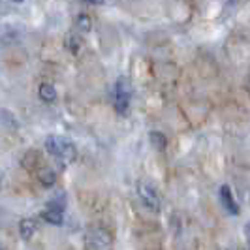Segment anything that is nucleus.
Listing matches in <instances>:
<instances>
[{"label":"nucleus","mask_w":250,"mask_h":250,"mask_svg":"<svg viewBox=\"0 0 250 250\" xmlns=\"http://www.w3.org/2000/svg\"><path fill=\"white\" fill-rule=\"evenodd\" d=\"M45 149L55 160H59L61 164L68 166L75 160L77 156V149L70 139L62 138V136H49L45 139Z\"/></svg>","instance_id":"f257e3e1"},{"label":"nucleus","mask_w":250,"mask_h":250,"mask_svg":"<svg viewBox=\"0 0 250 250\" xmlns=\"http://www.w3.org/2000/svg\"><path fill=\"white\" fill-rule=\"evenodd\" d=\"M113 96H115V109L119 115H126L130 109V102H132V83L130 79L121 75L115 83V90H113Z\"/></svg>","instance_id":"f03ea898"},{"label":"nucleus","mask_w":250,"mask_h":250,"mask_svg":"<svg viewBox=\"0 0 250 250\" xmlns=\"http://www.w3.org/2000/svg\"><path fill=\"white\" fill-rule=\"evenodd\" d=\"M111 243V233L102 226H92L85 233V247H87V250H109Z\"/></svg>","instance_id":"7ed1b4c3"},{"label":"nucleus","mask_w":250,"mask_h":250,"mask_svg":"<svg viewBox=\"0 0 250 250\" xmlns=\"http://www.w3.org/2000/svg\"><path fill=\"white\" fill-rule=\"evenodd\" d=\"M138 196L141 203L152 211V213H158L160 211V207H162V201H160V196H158V192H156V188L152 187L150 183L147 181H141L138 183Z\"/></svg>","instance_id":"20e7f679"},{"label":"nucleus","mask_w":250,"mask_h":250,"mask_svg":"<svg viewBox=\"0 0 250 250\" xmlns=\"http://www.w3.org/2000/svg\"><path fill=\"white\" fill-rule=\"evenodd\" d=\"M220 203H222V207H224L226 211L229 214H233V216H237L241 213V209H239V203L235 201L233 198V192H231V188L228 187V185H222L220 187Z\"/></svg>","instance_id":"39448f33"},{"label":"nucleus","mask_w":250,"mask_h":250,"mask_svg":"<svg viewBox=\"0 0 250 250\" xmlns=\"http://www.w3.org/2000/svg\"><path fill=\"white\" fill-rule=\"evenodd\" d=\"M42 218L45 222H49L53 226H61L64 222V211L62 207H49L47 211L42 213Z\"/></svg>","instance_id":"423d86ee"},{"label":"nucleus","mask_w":250,"mask_h":250,"mask_svg":"<svg viewBox=\"0 0 250 250\" xmlns=\"http://www.w3.org/2000/svg\"><path fill=\"white\" fill-rule=\"evenodd\" d=\"M38 181L45 188H49L57 183V173L51 169L49 166H42V167L38 169Z\"/></svg>","instance_id":"0eeeda50"},{"label":"nucleus","mask_w":250,"mask_h":250,"mask_svg":"<svg viewBox=\"0 0 250 250\" xmlns=\"http://www.w3.org/2000/svg\"><path fill=\"white\" fill-rule=\"evenodd\" d=\"M19 231H21V237L23 239H32L38 231V224L32 218H23L21 224H19Z\"/></svg>","instance_id":"6e6552de"},{"label":"nucleus","mask_w":250,"mask_h":250,"mask_svg":"<svg viewBox=\"0 0 250 250\" xmlns=\"http://www.w3.org/2000/svg\"><path fill=\"white\" fill-rule=\"evenodd\" d=\"M38 94H40V98L45 102V104L57 100V90H55V87L51 83H42L40 88H38Z\"/></svg>","instance_id":"1a4fd4ad"},{"label":"nucleus","mask_w":250,"mask_h":250,"mask_svg":"<svg viewBox=\"0 0 250 250\" xmlns=\"http://www.w3.org/2000/svg\"><path fill=\"white\" fill-rule=\"evenodd\" d=\"M64 43H66V49L75 55V53H79V49H81V43H83V40H81V36H79V34H75V32H70V34L66 36V40H64Z\"/></svg>","instance_id":"9d476101"},{"label":"nucleus","mask_w":250,"mask_h":250,"mask_svg":"<svg viewBox=\"0 0 250 250\" xmlns=\"http://www.w3.org/2000/svg\"><path fill=\"white\" fill-rule=\"evenodd\" d=\"M75 28L81 30V32H90L92 21H90V17H88L87 13H79V15L75 17Z\"/></svg>","instance_id":"9b49d317"},{"label":"nucleus","mask_w":250,"mask_h":250,"mask_svg":"<svg viewBox=\"0 0 250 250\" xmlns=\"http://www.w3.org/2000/svg\"><path fill=\"white\" fill-rule=\"evenodd\" d=\"M149 139H150V143H152L158 150H164L166 149V145H167V139H166V136L160 134V132H150Z\"/></svg>","instance_id":"f8f14e48"},{"label":"nucleus","mask_w":250,"mask_h":250,"mask_svg":"<svg viewBox=\"0 0 250 250\" xmlns=\"http://www.w3.org/2000/svg\"><path fill=\"white\" fill-rule=\"evenodd\" d=\"M0 117H2L0 121H2L4 125H8L10 128H15V126H17V121H15V117H13L10 111H6V109H0Z\"/></svg>","instance_id":"ddd939ff"},{"label":"nucleus","mask_w":250,"mask_h":250,"mask_svg":"<svg viewBox=\"0 0 250 250\" xmlns=\"http://www.w3.org/2000/svg\"><path fill=\"white\" fill-rule=\"evenodd\" d=\"M245 233H247V245H249V250H250V222L245 228Z\"/></svg>","instance_id":"4468645a"},{"label":"nucleus","mask_w":250,"mask_h":250,"mask_svg":"<svg viewBox=\"0 0 250 250\" xmlns=\"http://www.w3.org/2000/svg\"><path fill=\"white\" fill-rule=\"evenodd\" d=\"M0 188H2V177H0Z\"/></svg>","instance_id":"2eb2a0df"},{"label":"nucleus","mask_w":250,"mask_h":250,"mask_svg":"<svg viewBox=\"0 0 250 250\" xmlns=\"http://www.w3.org/2000/svg\"><path fill=\"white\" fill-rule=\"evenodd\" d=\"M249 92H250V81H249Z\"/></svg>","instance_id":"dca6fc26"},{"label":"nucleus","mask_w":250,"mask_h":250,"mask_svg":"<svg viewBox=\"0 0 250 250\" xmlns=\"http://www.w3.org/2000/svg\"><path fill=\"white\" fill-rule=\"evenodd\" d=\"M0 250H4V249H2V247H0Z\"/></svg>","instance_id":"f3484780"}]
</instances>
